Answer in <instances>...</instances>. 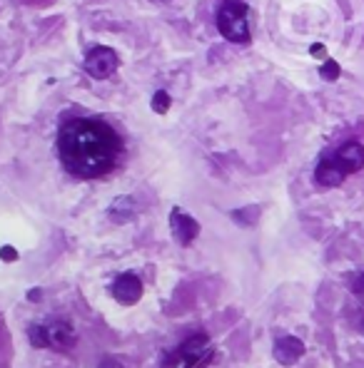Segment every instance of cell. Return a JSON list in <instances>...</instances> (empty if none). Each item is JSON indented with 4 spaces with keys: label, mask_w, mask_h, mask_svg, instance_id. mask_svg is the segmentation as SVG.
<instances>
[{
    "label": "cell",
    "mask_w": 364,
    "mask_h": 368,
    "mask_svg": "<svg viewBox=\"0 0 364 368\" xmlns=\"http://www.w3.org/2000/svg\"><path fill=\"white\" fill-rule=\"evenodd\" d=\"M55 147L70 175L78 179H97L113 172V167L118 165L123 142L107 122L83 118L70 120L60 127Z\"/></svg>",
    "instance_id": "6da1fadb"
},
{
    "label": "cell",
    "mask_w": 364,
    "mask_h": 368,
    "mask_svg": "<svg viewBox=\"0 0 364 368\" xmlns=\"http://www.w3.org/2000/svg\"><path fill=\"white\" fill-rule=\"evenodd\" d=\"M217 27L222 38L237 45L250 43V27H247V6L242 0H225L217 11Z\"/></svg>",
    "instance_id": "7a4b0ae2"
},
{
    "label": "cell",
    "mask_w": 364,
    "mask_h": 368,
    "mask_svg": "<svg viewBox=\"0 0 364 368\" xmlns=\"http://www.w3.org/2000/svg\"><path fill=\"white\" fill-rule=\"evenodd\" d=\"M177 353L182 356V361L188 363V368H207L210 361L214 358V353L210 351V338L205 334H195L188 341L177 348Z\"/></svg>",
    "instance_id": "3957f363"
},
{
    "label": "cell",
    "mask_w": 364,
    "mask_h": 368,
    "mask_svg": "<svg viewBox=\"0 0 364 368\" xmlns=\"http://www.w3.org/2000/svg\"><path fill=\"white\" fill-rule=\"evenodd\" d=\"M87 75H92L95 80H105L118 70V53L113 48H95L85 60Z\"/></svg>",
    "instance_id": "277c9868"
},
{
    "label": "cell",
    "mask_w": 364,
    "mask_h": 368,
    "mask_svg": "<svg viewBox=\"0 0 364 368\" xmlns=\"http://www.w3.org/2000/svg\"><path fill=\"white\" fill-rule=\"evenodd\" d=\"M170 224H172V234H175V239L180 241L182 246H190L195 241V236L200 234V224L190 214L182 212V209H172Z\"/></svg>",
    "instance_id": "5b68a950"
},
{
    "label": "cell",
    "mask_w": 364,
    "mask_h": 368,
    "mask_svg": "<svg viewBox=\"0 0 364 368\" xmlns=\"http://www.w3.org/2000/svg\"><path fill=\"white\" fill-rule=\"evenodd\" d=\"M332 160L342 167L344 175H354L364 167V147L359 142H344L332 155Z\"/></svg>",
    "instance_id": "8992f818"
},
{
    "label": "cell",
    "mask_w": 364,
    "mask_h": 368,
    "mask_svg": "<svg viewBox=\"0 0 364 368\" xmlns=\"http://www.w3.org/2000/svg\"><path fill=\"white\" fill-rule=\"evenodd\" d=\"M113 293H115V299H118L120 304L133 306V304H138L140 296H142V281H140L135 274H123V277L115 279Z\"/></svg>",
    "instance_id": "52a82bcc"
},
{
    "label": "cell",
    "mask_w": 364,
    "mask_h": 368,
    "mask_svg": "<svg viewBox=\"0 0 364 368\" xmlns=\"http://www.w3.org/2000/svg\"><path fill=\"white\" fill-rule=\"evenodd\" d=\"M305 353V343L295 336H282L277 343H274V358H277L282 366H292L297 363Z\"/></svg>",
    "instance_id": "ba28073f"
},
{
    "label": "cell",
    "mask_w": 364,
    "mask_h": 368,
    "mask_svg": "<svg viewBox=\"0 0 364 368\" xmlns=\"http://www.w3.org/2000/svg\"><path fill=\"white\" fill-rule=\"evenodd\" d=\"M344 177L347 175H344L342 167H339L332 157H324V160L317 165V172H315V179L320 187H337V184H342Z\"/></svg>",
    "instance_id": "9c48e42d"
},
{
    "label": "cell",
    "mask_w": 364,
    "mask_h": 368,
    "mask_svg": "<svg viewBox=\"0 0 364 368\" xmlns=\"http://www.w3.org/2000/svg\"><path fill=\"white\" fill-rule=\"evenodd\" d=\"M48 338H50V346L60 348V351H68V348L75 346V331L73 326L65 324V321H58L48 329Z\"/></svg>",
    "instance_id": "30bf717a"
},
{
    "label": "cell",
    "mask_w": 364,
    "mask_h": 368,
    "mask_svg": "<svg viewBox=\"0 0 364 368\" xmlns=\"http://www.w3.org/2000/svg\"><path fill=\"white\" fill-rule=\"evenodd\" d=\"M30 343L35 348H48L50 346L48 329H43V326H32L30 329Z\"/></svg>",
    "instance_id": "8fae6325"
},
{
    "label": "cell",
    "mask_w": 364,
    "mask_h": 368,
    "mask_svg": "<svg viewBox=\"0 0 364 368\" xmlns=\"http://www.w3.org/2000/svg\"><path fill=\"white\" fill-rule=\"evenodd\" d=\"M167 107H170V97H167L165 90H160L155 97H152V110H155V113H160V115H165Z\"/></svg>",
    "instance_id": "7c38bea8"
},
{
    "label": "cell",
    "mask_w": 364,
    "mask_h": 368,
    "mask_svg": "<svg viewBox=\"0 0 364 368\" xmlns=\"http://www.w3.org/2000/svg\"><path fill=\"white\" fill-rule=\"evenodd\" d=\"M337 75H339V65L334 63V60H327L324 68H322V77H324V80H334Z\"/></svg>",
    "instance_id": "4fadbf2b"
},
{
    "label": "cell",
    "mask_w": 364,
    "mask_h": 368,
    "mask_svg": "<svg viewBox=\"0 0 364 368\" xmlns=\"http://www.w3.org/2000/svg\"><path fill=\"white\" fill-rule=\"evenodd\" d=\"M0 259H3V262H18V251L13 249V246H3V249H0Z\"/></svg>",
    "instance_id": "5bb4252c"
},
{
    "label": "cell",
    "mask_w": 364,
    "mask_h": 368,
    "mask_svg": "<svg viewBox=\"0 0 364 368\" xmlns=\"http://www.w3.org/2000/svg\"><path fill=\"white\" fill-rule=\"evenodd\" d=\"M354 293H357L359 299L364 301V274H362V277L357 279V281H354Z\"/></svg>",
    "instance_id": "9a60e30c"
},
{
    "label": "cell",
    "mask_w": 364,
    "mask_h": 368,
    "mask_svg": "<svg viewBox=\"0 0 364 368\" xmlns=\"http://www.w3.org/2000/svg\"><path fill=\"white\" fill-rule=\"evenodd\" d=\"M102 368H123V366H120L118 361H105L102 363Z\"/></svg>",
    "instance_id": "2e32d148"
},
{
    "label": "cell",
    "mask_w": 364,
    "mask_h": 368,
    "mask_svg": "<svg viewBox=\"0 0 364 368\" xmlns=\"http://www.w3.org/2000/svg\"><path fill=\"white\" fill-rule=\"evenodd\" d=\"M30 301H40V291H30Z\"/></svg>",
    "instance_id": "e0dca14e"
},
{
    "label": "cell",
    "mask_w": 364,
    "mask_h": 368,
    "mask_svg": "<svg viewBox=\"0 0 364 368\" xmlns=\"http://www.w3.org/2000/svg\"><path fill=\"white\" fill-rule=\"evenodd\" d=\"M312 55H322V45H315V48H312Z\"/></svg>",
    "instance_id": "ac0fdd59"
},
{
    "label": "cell",
    "mask_w": 364,
    "mask_h": 368,
    "mask_svg": "<svg viewBox=\"0 0 364 368\" xmlns=\"http://www.w3.org/2000/svg\"><path fill=\"white\" fill-rule=\"evenodd\" d=\"M152 3H167V0H152Z\"/></svg>",
    "instance_id": "d6986e66"
}]
</instances>
